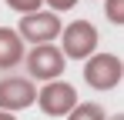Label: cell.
I'll return each instance as SVG.
<instances>
[{"instance_id": "cell-4", "label": "cell", "mask_w": 124, "mask_h": 120, "mask_svg": "<svg viewBox=\"0 0 124 120\" xmlns=\"http://www.w3.org/2000/svg\"><path fill=\"white\" fill-rule=\"evenodd\" d=\"M27 73H30L34 80H44V83L57 80L64 73V53L57 50V47H50V43L34 47V50L27 53Z\"/></svg>"}, {"instance_id": "cell-12", "label": "cell", "mask_w": 124, "mask_h": 120, "mask_svg": "<svg viewBox=\"0 0 124 120\" xmlns=\"http://www.w3.org/2000/svg\"><path fill=\"white\" fill-rule=\"evenodd\" d=\"M0 120H17V117H14V113H3V110H0Z\"/></svg>"}, {"instance_id": "cell-7", "label": "cell", "mask_w": 124, "mask_h": 120, "mask_svg": "<svg viewBox=\"0 0 124 120\" xmlns=\"http://www.w3.org/2000/svg\"><path fill=\"white\" fill-rule=\"evenodd\" d=\"M23 60V40L17 37V30L0 27V70H14Z\"/></svg>"}, {"instance_id": "cell-6", "label": "cell", "mask_w": 124, "mask_h": 120, "mask_svg": "<svg viewBox=\"0 0 124 120\" xmlns=\"http://www.w3.org/2000/svg\"><path fill=\"white\" fill-rule=\"evenodd\" d=\"M37 100V90L30 77H3L0 80V110L14 113V110H27Z\"/></svg>"}, {"instance_id": "cell-9", "label": "cell", "mask_w": 124, "mask_h": 120, "mask_svg": "<svg viewBox=\"0 0 124 120\" xmlns=\"http://www.w3.org/2000/svg\"><path fill=\"white\" fill-rule=\"evenodd\" d=\"M40 3H44V0H7V7L17 10V13H23V17H27V13H37Z\"/></svg>"}, {"instance_id": "cell-5", "label": "cell", "mask_w": 124, "mask_h": 120, "mask_svg": "<svg viewBox=\"0 0 124 120\" xmlns=\"http://www.w3.org/2000/svg\"><path fill=\"white\" fill-rule=\"evenodd\" d=\"M61 33V17H54L50 10H37V13H27L20 17V27H17V37L30 40V43H50V40Z\"/></svg>"}, {"instance_id": "cell-1", "label": "cell", "mask_w": 124, "mask_h": 120, "mask_svg": "<svg viewBox=\"0 0 124 120\" xmlns=\"http://www.w3.org/2000/svg\"><path fill=\"white\" fill-rule=\"evenodd\" d=\"M121 77H124V63L114 53H91L84 63V80L94 90H111L121 83Z\"/></svg>"}, {"instance_id": "cell-11", "label": "cell", "mask_w": 124, "mask_h": 120, "mask_svg": "<svg viewBox=\"0 0 124 120\" xmlns=\"http://www.w3.org/2000/svg\"><path fill=\"white\" fill-rule=\"evenodd\" d=\"M50 3V13H64V10H70L77 0H47Z\"/></svg>"}, {"instance_id": "cell-10", "label": "cell", "mask_w": 124, "mask_h": 120, "mask_svg": "<svg viewBox=\"0 0 124 120\" xmlns=\"http://www.w3.org/2000/svg\"><path fill=\"white\" fill-rule=\"evenodd\" d=\"M107 17H111V23H121L124 20V0H107Z\"/></svg>"}, {"instance_id": "cell-8", "label": "cell", "mask_w": 124, "mask_h": 120, "mask_svg": "<svg viewBox=\"0 0 124 120\" xmlns=\"http://www.w3.org/2000/svg\"><path fill=\"white\" fill-rule=\"evenodd\" d=\"M67 120H107V117H104L101 103H91V100H87V103H77V107L67 113Z\"/></svg>"}, {"instance_id": "cell-2", "label": "cell", "mask_w": 124, "mask_h": 120, "mask_svg": "<svg viewBox=\"0 0 124 120\" xmlns=\"http://www.w3.org/2000/svg\"><path fill=\"white\" fill-rule=\"evenodd\" d=\"M64 33V60H87L94 50H97V27L91 20H74L61 30Z\"/></svg>"}, {"instance_id": "cell-3", "label": "cell", "mask_w": 124, "mask_h": 120, "mask_svg": "<svg viewBox=\"0 0 124 120\" xmlns=\"http://www.w3.org/2000/svg\"><path fill=\"white\" fill-rule=\"evenodd\" d=\"M34 103H40V110L47 117H67L77 107V90L64 80H50V83H44V90H37Z\"/></svg>"}, {"instance_id": "cell-13", "label": "cell", "mask_w": 124, "mask_h": 120, "mask_svg": "<svg viewBox=\"0 0 124 120\" xmlns=\"http://www.w3.org/2000/svg\"><path fill=\"white\" fill-rule=\"evenodd\" d=\"M111 120H124V117H121V113H117V117H111Z\"/></svg>"}]
</instances>
